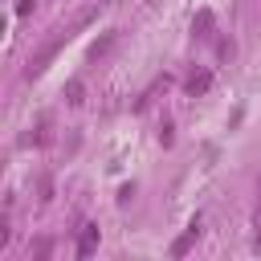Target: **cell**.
<instances>
[{
  "label": "cell",
  "mask_w": 261,
  "mask_h": 261,
  "mask_svg": "<svg viewBox=\"0 0 261 261\" xmlns=\"http://www.w3.org/2000/svg\"><path fill=\"white\" fill-rule=\"evenodd\" d=\"M69 37H73V33H69V29H61V33H57V37H53L49 45H41V53H37V57H33V61L24 65V77H29V82H33V77H41V73L49 69V61L57 57V49H61V45H65Z\"/></svg>",
  "instance_id": "1"
},
{
  "label": "cell",
  "mask_w": 261,
  "mask_h": 261,
  "mask_svg": "<svg viewBox=\"0 0 261 261\" xmlns=\"http://www.w3.org/2000/svg\"><path fill=\"white\" fill-rule=\"evenodd\" d=\"M196 241H200V216H192V224L171 241V249H167V253H171V257H188V249H192Z\"/></svg>",
  "instance_id": "2"
},
{
  "label": "cell",
  "mask_w": 261,
  "mask_h": 261,
  "mask_svg": "<svg viewBox=\"0 0 261 261\" xmlns=\"http://www.w3.org/2000/svg\"><path fill=\"white\" fill-rule=\"evenodd\" d=\"M208 90H212V69H192L188 82H184V94L188 98H204Z\"/></svg>",
  "instance_id": "3"
},
{
  "label": "cell",
  "mask_w": 261,
  "mask_h": 261,
  "mask_svg": "<svg viewBox=\"0 0 261 261\" xmlns=\"http://www.w3.org/2000/svg\"><path fill=\"white\" fill-rule=\"evenodd\" d=\"M94 249H98V224L86 220V224H77V245H73V253H77V257H90Z\"/></svg>",
  "instance_id": "4"
},
{
  "label": "cell",
  "mask_w": 261,
  "mask_h": 261,
  "mask_svg": "<svg viewBox=\"0 0 261 261\" xmlns=\"http://www.w3.org/2000/svg\"><path fill=\"white\" fill-rule=\"evenodd\" d=\"M212 33H216V16H212V8H200L196 20H192V37L196 41H208Z\"/></svg>",
  "instance_id": "5"
},
{
  "label": "cell",
  "mask_w": 261,
  "mask_h": 261,
  "mask_svg": "<svg viewBox=\"0 0 261 261\" xmlns=\"http://www.w3.org/2000/svg\"><path fill=\"white\" fill-rule=\"evenodd\" d=\"M114 41H118V33H102V37L90 45V61H102V57L114 49Z\"/></svg>",
  "instance_id": "6"
},
{
  "label": "cell",
  "mask_w": 261,
  "mask_h": 261,
  "mask_svg": "<svg viewBox=\"0 0 261 261\" xmlns=\"http://www.w3.org/2000/svg\"><path fill=\"white\" fill-rule=\"evenodd\" d=\"M82 94H86V86H82V77H69V82H65V102H69V106H82V102H86Z\"/></svg>",
  "instance_id": "7"
},
{
  "label": "cell",
  "mask_w": 261,
  "mask_h": 261,
  "mask_svg": "<svg viewBox=\"0 0 261 261\" xmlns=\"http://www.w3.org/2000/svg\"><path fill=\"white\" fill-rule=\"evenodd\" d=\"M232 53H237V49H232V37H216V57H220V61H228Z\"/></svg>",
  "instance_id": "8"
},
{
  "label": "cell",
  "mask_w": 261,
  "mask_h": 261,
  "mask_svg": "<svg viewBox=\"0 0 261 261\" xmlns=\"http://www.w3.org/2000/svg\"><path fill=\"white\" fill-rule=\"evenodd\" d=\"M37 192H41L37 200H41V204H49V200H53V179H49V175H41V179H37Z\"/></svg>",
  "instance_id": "9"
},
{
  "label": "cell",
  "mask_w": 261,
  "mask_h": 261,
  "mask_svg": "<svg viewBox=\"0 0 261 261\" xmlns=\"http://www.w3.org/2000/svg\"><path fill=\"white\" fill-rule=\"evenodd\" d=\"M33 139H37L41 147H45V143L53 139V130H49V118H41V122H37V135H33Z\"/></svg>",
  "instance_id": "10"
},
{
  "label": "cell",
  "mask_w": 261,
  "mask_h": 261,
  "mask_svg": "<svg viewBox=\"0 0 261 261\" xmlns=\"http://www.w3.org/2000/svg\"><path fill=\"white\" fill-rule=\"evenodd\" d=\"M12 241V224H8V216H0V249Z\"/></svg>",
  "instance_id": "11"
},
{
  "label": "cell",
  "mask_w": 261,
  "mask_h": 261,
  "mask_svg": "<svg viewBox=\"0 0 261 261\" xmlns=\"http://www.w3.org/2000/svg\"><path fill=\"white\" fill-rule=\"evenodd\" d=\"M257 257H261V216H257V232H253V245H249Z\"/></svg>",
  "instance_id": "12"
},
{
  "label": "cell",
  "mask_w": 261,
  "mask_h": 261,
  "mask_svg": "<svg viewBox=\"0 0 261 261\" xmlns=\"http://www.w3.org/2000/svg\"><path fill=\"white\" fill-rule=\"evenodd\" d=\"M159 143H163V147H171V126H167V122L159 126Z\"/></svg>",
  "instance_id": "13"
},
{
  "label": "cell",
  "mask_w": 261,
  "mask_h": 261,
  "mask_svg": "<svg viewBox=\"0 0 261 261\" xmlns=\"http://www.w3.org/2000/svg\"><path fill=\"white\" fill-rule=\"evenodd\" d=\"M130 196H135V184H126V188L118 192V204H130Z\"/></svg>",
  "instance_id": "14"
},
{
  "label": "cell",
  "mask_w": 261,
  "mask_h": 261,
  "mask_svg": "<svg viewBox=\"0 0 261 261\" xmlns=\"http://www.w3.org/2000/svg\"><path fill=\"white\" fill-rule=\"evenodd\" d=\"M33 253H37V257H49V241H45V237H41V241H37V245H33Z\"/></svg>",
  "instance_id": "15"
},
{
  "label": "cell",
  "mask_w": 261,
  "mask_h": 261,
  "mask_svg": "<svg viewBox=\"0 0 261 261\" xmlns=\"http://www.w3.org/2000/svg\"><path fill=\"white\" fill-rule=\"evenodd\" d=\"M257 204H261V179H257Z\"/></svg>",
  "instance_id": "16"
}]
</instances>
